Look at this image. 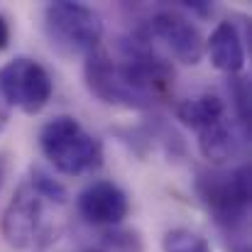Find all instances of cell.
<instances>
[{
  "mask_svg": "<svg viewBox=\"0 0 252 252\" xmlns=\"http://www.w3.org/2000/svg\"><path fill=\"white\" fill-rule=\"evenodd\" d=\"M39 147L57 171L66 176L91 174L103 164V145L71 115L52 118L39 132Z\"/></svg>",
  "mask_w": 252,
  "mask_h": 252,
  "instance_id": "6da1fadb",
  "label": "cell"
},
{
  "mask_svg": "<svg viewBox=\"0 0 252 252\" xmlns=\"http://www.w3.org/2000/svg\"><path fill=\"white\" fill-rule=\"evenodd\" d=\"M250 167H235L230 171H198L196 176V191L208 208V213L216 218V223L225 230H238L245 225L250 213Z\"/></svg>",
  "mask_w": 252,
  "mask_h": 252,
  "instance_id": "7a4b0ae2",
  "label": "cell"
},
{
  "mask_svg": "<svg viewBox=\"0 0 252 252\" xmlns=\"http://www.w3.org/2000/svg\"><path fill=\"white\" fill-rule=\"evenodd\" d=\"M47 34L52 47L64 54H91L98 49L103 39V20L100 15L84 2L74 0H54L44 10Z\"/></svg>",
  "mask_w": 252,
  "mask_h": 252,
  "instance_id": "3957f363",
  "label": "cell"
},
{
  "mask_svg": "<svg viewBox=\"0 0 252 252\" xmlns=\"http://www.w3.org/2000/svg\"><path fill=\"white\" fill-rule=\"evenodd\" d=\"M52 91L54 84L49 71L34 59L17 57L0 69V95L10 108L17 105L20 110L34 115L49 103Z\"/></svg>",
  "mask_w": 252,
  "mask_h": 252,
  "instance_id": "277c9868",
  "label": "cell"
},
{
  "mask_svg": "<svg viewBox=\"0 0 252 252\" xmlns=\"http://www.w3.org/2000/svg\"><path fill=\"white\" fill-rule=\"evenodd\" d=\"M84 79L88 91L108 105H120V108H130V110H145V108L155 105L152 98H147L145 93H140L130 84V79L125 76L120 64L113 62L100 49H95L86 57Z\"/></svg>",
  "mask_w": 252,
  "mask_h": 252,
  "instance_id": "5b68a950",
  "label": "cell"
},
{
  "mask_svg": "<svg viewBox=\"0 0 252 252\" xmlns=\"http://www.w3.org/2000/svg\"><path fill=\"white\" fill-rule=\"evenodd\" d=\"M150 34L159 39L171 52V57L186 66H196L206 54V42L198 27L191 25V20H186L179 12H171V10L157 12L150 20Z\"/></svg>",
  "mask_w": 252,
  "mask_h": 252,
  "instance_id": "8992f818",
  "label": "cell"
},
{
  "mask_svg": "<svg viewBox=\"0 0 252 252\" xmlns=\"http://www.w3.org/2000/svg\"><path fill=\"white\" fill-rule=\"evenodd\" d=\"M39 216H42V198L34 193L30 184H22L2 213L5 243L15 250H25L37 235Z\"/></svg>",
  "mask_w": 252,
  "mask_h": 252,
  "instance_id": "52a82bcc",
  "label": "cell"
},
{
  "mask_svg": "<svg viewBox=\"0 0 252 252\" xmlns=\"http://www.w3.org/2000/svg\"><path fill=\"white\" fill-rule=\"evenodd\" d=\"M76 203H79V213L93 225H118L130 211L125 191L108 179L91 181L79 193Z\"/></svg>",
  "mask_w": 252,
  "mask_h": 252,
  "instance_id": "ba28073f",
  "label": "cell"
},
{
  "mask_svg": "<svg viewBox=\"0 0 252 252\" xmlns=\"http://www.w3.org/2000/svg\"><path fill=\"white\" fill-rule=\"evenodd\" d=\"M245 137L248 135L238 130V125L230 123L225 115L223 120L198 130V150L211 164H225L240 155Z\"/></svg>",
  "mask_w": 252,
  "mask_h": 252,
  "instance_id": "9c48e42d",
  "label": "cell"
},
{
  "mask_svg": "<svg viewBox=\"0 0 252 252\" xmlns=\"http://www.w3.org/2000/svg\"><path fill=\"white\" fill-rule=\"evenodd\" d=\"M208 57H211V64L228 76H235L243 71L245 42H243V34L235 22L225 20L213 30V34L208 39Z\"/></svg>",
  "mask_w": 252,
  "mask_h": 252,
  "instance_id": "30bf717a",
  "label": "cell"
},
{
  "mask_svg": "<svg viewBox=\"0 0 252 252\" xmlns=\"http://www.w3.org/2000/svg\"><path fill=\"white\" fill-rule=\"evenodd\" d=\"M176 118L198 132L225 118V100L216 93H198L176 105Z\"/></svg>",
  "mask_w": 252,
  "mask_h": 252,
  "instance_id": "8fae6325",
  "label": "cell"
},
{
  "mask_svg": "<svg viewBox=\"0 0 252 252\" xmlns=\"http://www.w3.org/2000/svg\"><path fill=\"white\" fill-rule=\"evenodd\" d=\"M164 252H213L208 240L189 228H174L164 235Z\"/></svg>",
  "mask_w": 252,
  "mask_h": 252,
  "instance_id": "7c38bea8",
  "label": "cell"
},
{
  "mask_svg": "<svg viewBox=\"0 0 252 252\" xmlns=\"http://www.w3.org/2000/svg\"><path fill=\"white\" fill-rule=\"evenodd\" d=\"M32 189H34V193L44 201H54V203H66V189L57 181V179H52L44 169H32V174H30V181H27Z\"/></svg>",
  "mask_w": 252,
  "mask_h": 252,
  "instance_id": "4fadbf2b",
  "label": "cell"
},
{
  "mask_svg": "<svg viewBox=\"0 0 252 252\" xmlns=\"http://www.w3.org/2000/svg\"><path fill=\"white\" fill-rule=\"evenodd\" d=\"M230 95H233V105H235V113H238V123L243 127L245 135H250V86L245 79H233V88H230Z\"/></svg>",
  "mask_w": 252,
  "mask_h": 252,
  "instance_id": "5bb4252c",
  "label": "cell"
},
{
  "mask_svg": "<svg viewBox=\"0 0 252 252\" xmlns=\"http://www.w3.org/2000/svg\"><path fill=\"white\" fill-rule=\"evenodd\" d=\"M105 243L110 245L113 252H145L140 235L132 230H113L105 235Z\"/></svg>",
  "mask_w": 252,
  "mask_h": 252,
  "instance_id": "9a60e30c",
  "label": "cell"
},
{
  "mask_svg": "<svg viewBox=\"0 0 252 252\" xmlns=\"http://www.w3.org/2000/svg\"><path fill=\"white\" fill-rule=\"evenodd\" d=\"M7 44H10V25H7V20L0 15V52L7 49Z\"/></svg>",
  "mask_w": 252,
  "mask_h": 252,
  "instance_id": "2e32d148",
  "label": "cell"
},
{
  "mask_svg": "<svg viewBox=\"0 0 252 252\" xmlns=\"http://www.w3.org/2000/svg\"><path fill=\"white\" fill-rule=\"evenodd\" d=\"M7 120H10V105H7L5 98L0 95V132L7 127Z\"/></svg>",
  "mask_w": 252,
  "mask_h": 252,
  "instance_id": "e0dca14e",
  "label": "cell"
},
{
  "mask_svg": "<svg viewBox=\"0 0 252 252\" xmlns=\"http://www.w3.org/2000/svg\"><path fill=\"white\" fill-rule=\"evenodd\" d=\"M189 10H196L201 15H208L211 12V2H203V0H193V2H184Z\"/></svg>",
  "mask_w": 252,
  "mask_h": 252,
  "instance_id": "ac0fdd59",
  "label": "cell"
},
{
  "mask_svg": "<svg viewBox=\"0 0 252 252\" xmlns=\"http://www.w3.org/2000/svg\"><path fill=\"white\" fill-rule=\"evenodd\" d=\"M2 181H5V162L0 157V189H2Z\"/></svg>",
  "mask_w": 252,
  "mask_h": 252,
  "instance_id": "d6986e66",
  "label": "cell"
},
{
  "mask_svg": "<svg viewBox=\"0 0 252 252\" xmlns=\"http://www.w3.org/2000/svg\"><path fill=\"white\" fill-rule=\"evenodd\" d=\"M86 252H100V250H86Z\"/></svg>",
  "mask_w": 252,
  "mask_h": 252,
  "instance_id": "ffe728a7",
  "label": "cell"
}]
</instances>
